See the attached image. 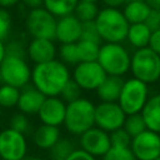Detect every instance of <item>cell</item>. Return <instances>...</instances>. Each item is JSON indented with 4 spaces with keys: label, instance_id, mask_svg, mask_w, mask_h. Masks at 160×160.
Returning <instances> with one entry per match:
<instances>
[{
    "label": "cell",
    "instance_id": "2",
    "mask_svg": "<svg viewBox=\"0 0 160 160\" xmlns=\"http://www.w3.org/2000/svg\"><path fill=\"white\" fill-rule=\"evenodd\" d=\"M98 34L102 42L121 44L126 40L129 22L120 9L102 8L94 20Z\"/></svg>",
    "mask_w": 160,
    "mask_h": 160
},
{
    "label": "cell",
    "instance_id": "26",
    "mask_svg": "<svg viewBox=\"0 0 160 160\" xmlns=\"http://www.w3.org/2000/svg\"><path fill=\"white\" fill-rule=\"evenodd\" d=\"M99 6L98 2H90V1H80L78 2L74 15L81 21V22H90L94 21L95 18L99 14Z\"/></svg>",
    "mask_w": 160,
    "mask_h": 160
},
{
    "label": "cell",
    "instance_id": "33",
    "mask_svg": "<svg viewBox=\"0 0 160 160\" xmlns=\"http://www.w3.org/2000/svg\"><path fill=\"white\" fill-rule=\"evenodd\" d=\"M12 30V16L9 10L0 8V40L9 39Z\"/></svg>",
    "mask_w": 160,
    "mask_h": 160
},
{
    "label": "cell",
    "instance_id": "22",
    "mask_svg": "<svg viewBox=\"0 0 160 160\" xmlns=\"http://www.w3.org/2000/svg\"><path fill=\"white\" fill-rule=\"evenodd\" d=\"M150 35H151V30L144 22L131 24V25H129L126 41L135 50H139V49H142V48H148Z\"/></svg>",
    "mask_w": 160,
    "mask_h": 160
},
{
    "label": "cell",
    "instance_id": "42",
    "mask_svg": "<svg viewBox=\"0 0 160 160\" xmlns=\"http://www.w3.org/2000/svg\"><path fill=\"white\" fill-rule=\"evenodd\" d=\"M146 2V5L151 9V10H158L160 11V0H144Z\"/></svg>",
    "mask_w": 160,
    "mask_h": 160
},
{
    "label": "cell",
    "instance_id": "38",
    "mask_svg": "<svg viewBox=\"0 0 160 160\" xmlns=\"http://www.w3.org/2000/svg\"><path fill=\"white\" fill-rule=\"evenodd\" d=\"M66 160H98V159L94 158V156H91V155H89V154L85 152L84 150L76 148V149L72 151V154H71Z\"/></svg>",
    "mask_w": 160,
    "mask_h": 160
},
{
    "label": "cell",
    "instance_id": "36",
    "mask_svg": "<svg viewBox=\"0 0 160 160\" xmlns=\"http://www.w3.org/2000/svg\"><path fill=\"white\" fill-rule=\"evenodd\" d=\"M144 24H145L151 31L159 30V29H160V11H158V10H151Z\"/></svg>",
    "mask_w": 160,
    "mask_h": 160
},
{
    "label": "cell",
    "instance_id": "27",
    "mask_svg": "<svg viewBox=\"0 0 160 160\" xmlns=\"http://www.w3.org/2000/svg\"><path fill=\"white\" fill-rule=\"evenodd\" d=\"M20 95V89L0 84V108L1 109H12L18 105Z\"/></svg>",
    "mask_w": 160,
    "mask_h": 160
},
{
    "label": "cell",
    "instance_id": "35",
    "mask_svg": "<svg viewBox=\"0 0 160 160\" xmlns=\"http://www.w3.org/2000/svg\"><path fill=\"white\" fill-rule=\"evenodd\" d=\"M110 135V141H111V146H125V148H130L131 144V136L121 128L118 129L112 132L109 134Z\"/></svg>",
    "mask_w": 160,
    "mask_h": 160
},
{
    "label": "cell",
    "instance_id": "7",
    "mask_svg": "<svg viewBox=\"0 0 160 160\" xmlns=\"http://www.w3.org/2000/svg\"><path fill=\"white\" fill-rule=\"evenodd\" d=\"M148 99H149L148 85L135 78H129L124 80L116 102L125 112V115H132L141 112Z\"/></svg>",
    "mask_w": 160,
    "mask_h": 160
},
{
    "label": "cell",
    "instance_id": "40",
    "mask_svg": "<svg viewBox=\"0 0 160 160\" xmlns=\"http://www.w3.org/2000/svg\"><path fill=\"white\" fill-rule=\"evenodd\" d=\"M106 8H114V9H120L122 8L129 0H100Z\"/></svg>",
    "mask_w": 160,
    "mask_h": 160
},
{
    "label": "cell",
    "instance_id": "29",
    "mask_svg": "<svg viewBox=\"0 0 160 160\" xmlns=\"http://www.w3.org/2000/svg\"><path fill=\"white\" fill-rule=\"evenodd\" d=\"M122 129L131 136H136L139 134H141L142 131L146 130V125H145V121L141 116V114H132V115H126L125 118V121H124V125H122Z\"/></svg>",
    "mask_w": 160,
    "mask_h": 160
},
{
    "label": "cell",
    "instance_id": "11",
    "mask_svg": "<svg viewBox=\"0 0 160 160\" xmlns=\"http://www.w3.org/2000/svg\"><path fill=\"white\" fill-rule=\"evenodd\" d=\"M125 118L126 115L118 102L100 101L95 105V126L109 134L121 129Z\"/></svg>",
    "mask_w": 160,
    "mask_h": 160
},
{
    "label": "cell",
    "instance_id": "14",
    "mask_svg": "<svg viewBox=\"0 0 160 160\" xmlns=\"http://www.w3.org/2000/svg\"><path fill=\"white\" fill-rule=\"evenodd\" d=\"M66 104L59 96L45 98L38 116L41 124L60 128L64 124Z\"/></svg>",
    "mask_w": 160,
    "mask_h": 160
},
{
    "label": "cell",
    "instance_id": "12",
    "mask_svg": "<svg viewBox=\"0 0 160 160\" xmlns=\"http://www.w3.org/2000/svg\"><path fill=\"white\" fill-rule=\"evenodd\" d=\"M130 150L136 160H154L160 156V134L145 130L131 139Z\"/></svg>",
    "mask_w": 160,
    "mask_h": 160
},
{
    "label": "cell",
    "instance_id": "44",
    "mask_svg": "<svg viewBox=\"0 0 160 160\" xmlns=\"http://www.w3.org/2000/svg\"><path fill=\"white\" fill-rule=\"evenodd\" d=\"M24 160H45V159L39 158V156H26Z\"/></svg>",
    "mask_w": 160,
    "mask_h": 160
},
{
    "label": "cell",
    "instance_id": "39",
    "mask_svg": "<svg viewBox=\"0 0 160 160\" xmlns=\"http://www.w3.org/2000/svg\"><path fill=\"white\" fill-rule=\"evenodd\" d=\"M20 1H21L22 6H25L29 10L44 8V0H20Z\"/></svg>",
    "mask_w": 160,
    "mask_h": 160
},
{
    "label": "cell",
    "instance_id": "6",
    "mask_svg": "<svg viewBox=\"0 0 160 160\" xmlns=\"http://www.w3.org/2000/svg\"><path fill=\"white\" fill-rule=\"evenodd\" d=\"M31 81V68L24 56L5 54L0 64V82L22 89Z\"/></svg>",
    "mask_w": 160,
    "mask_h": 160
},
{
    "label": "cell",
    "instance_id": "48",
    "mask_svg": "<svg viewBox=\"0 0 160 160\" xmlns=\"http://www.w3.org/2000/svg\"><path fill=\"white\" fill-rule=\"evenodd\" d=\"M0 114H1V108H0Z\"/></svg>",
    "mask_w": 160,
    "mask_h": 160
},
{
    "label": "cell",
    "instance_id": "25",
    "mask_svg": "<svg viewBox=\"0 0 160 160\" xmlns=\"http://www.w3.org/2000/svg\"><path fill=\"white\" fill-rule=\"evenodd\" d=\"M76 50H78L80 62L96 61L99 50H100V44L88 41V40H79L76 42Z\"/></svg>",
    "mask_w": 160,
    "mask_h": 160
},
{
    "label": "cell",
    "instance_id": "30",
    "mask_svg": "<svg viewBox=\"0 0 160 160\" xmlns=\"http://www.w3.org/2000/svg\"><path fill=\"white\" fill-rule=\"evenodd\" d=\"M8 128H10V129H12V130H15L22 135H28L31 131V122L29 120V116L18 111L10 116Z\"/></svg>",
    "mask_w": 160,
    "mask_h": 160
},
{
    "label": "cell",
    "instance_id": "13",
    "mask_svg": "<svg viewBox=\"0 0 160 160\" xmlns=\"http://www.w3.org/2000/svg\"><path fill=\"white\" fill-rule=\"evenodd\" d=\"M79 145L81 150L94 158H102L111 148L109 132L94 126L79 136Z\"/></svg>",
    "mask_w": 160,
    "mask_h": 160
},
{
    "label": "cell",
    "instance_id": "24",
    "mask_svg": "<svg viewBox=\"0 0 160 160\" xmlns=\"http://www.w3.org/2000/svg\"><path fill=\"white\" fill-rule=\"evenodd\" d=\"M76 149L72 140L69 138H60L59 141L50 149L49 151V159L50 160H66L72 151Z\"/></svg>",
    "mask_w": 160,
    "mask_h": 160
},
{
    "label": "cell",
    "instance_id": "16",
    "mask_svg": "<svg viewBox=\"0 0 160 160\" xmlns=\"http://www.w3.org/2000/svg\"><path fill=\"white\" fill-rule=\"evenodd\" d=\"M58 48L54 40L48 39H31L26 45V56L35 65L55 60Z\"/></svg>",
    "mask_w": 160,
    "mask_h": 160
},
{
    "label": "cell",
    "instance_id": "28",
    "mask_svg": "<svg viewBox=\"0 0 160 160\" xmlns=\"http://www.w3.org/2000/svg\"><path fill=\"white\" fill-rule=\"evenodd\" d=\"M58 56L59 60L69 66H75L80 62L78 50H76V42L75 44H60L58 49Z\"/></svg>",
    "mask_w": 160,
    "mask_h": 160
},
{
    "label": "cell",
    "instance_id": "45",
    "mask_svg": "<svg viewBox=\"0 0 160 160\" xmlns=\"http://www.w3.org/2000/svg\"><path fill=\"white\" fill-rule=\"evenodd\" d=\"M80 1H90V2H98L100 0H80Z\"/></svg>",
    "mask_w": 160,
    "mask_h": 160
},
{
    "label": "cell",
    "instance_id": "4",
    "mask_svg": "<svg viewBox=\"0 0 160 160\" xmlns=\"http://www.w3.org/2000/svg\"><path fill=\"white\" fill-rule=\"evenodd\" d=\"M131 54L121 44L102 42L100 45L98 62L102 68L106 75L122 78L130 71Z\"/></svg>",
    "mask_w": 160,
    "mask_h": 160
},
{
    "label": "cell",
    "instance_id": "21",
    "mask_svg": "<svg viewBox=\"0 0 160 160\" xmlns=\"http://www.w3.org/2000/svg\"><path fill=\"white\" fill-rule=\"evenodd\" d=\"M122 14L128 22L131 24H140L145 22L146 18L149 16L151 9L146 5L144 0H129L122 6Z\"/></svg>",
    "mask_w": 160,
    "mask_h": 160
},
{
    "label": "cell",
    "instance_id": "47",
    "mask_svg": "<svg viewBox=\"0 0 160 160\" xmlns=\"http://www.w3.org/2000/svg\"><path fill=\"white\" fill-rule=\"evenodd\" d=\"M159 89H160V79H159Z\"/></svg>",
    "mask_w": 160,
    "mask_h": 160
},
{
    "label": "cell",
    "instance_id": "41",
    "mask_svg": "<svg viewBox=\"0 0 160 160\" xmlns=\"http://www.w3.org/2000/svg\"><path fill=\"white\" fill-rule=\"evenodd\" d=\"M19 2H20V0H0V8L9 10V9L16 6Z\"/></svg>",
    "mask_w": 160,
    "mask_h": 160
},
{
    "label": "cell",
    "instance_id": "32",
    "mask_svg": "<svg viewBox=\"0 0 160 160\" xmlns=\"http://www.w3.org/2000/svg\"><path fill=\"white\" fill-rule=\"evenodd\" d=\"M102 160H136L130 148L125 146H111L108 152L102 156Z\"/></svg>",
    "mask_w": 160,
    "mask_h": 160
},
{
    "label": "cell",
    "instance_id": "17",
    "mask_svg": "<svg viewBox=\"0 0 160 160\" xmlns=\"http://www.w3.org/2000/svg\"><path fill=\"white\" fill-rule=\"evenodd\" d=\"M45 98L46 96L42 92H40L32 84L26 85L22 89H20V95L16 108L19 109L20 112L25 114L26 116L38 115Z\"/></svg>",
    "mask_w": 160,
    "mask_h": 160
},
{
    "label": "cell",
    "instance_id": "1",
    "mask_svg": "<svg viewBox=\"0 0 160 160\" xmlns=\"http://www.w3.org/2000/svg\"><path fill=\"white\" fill-rule=\"evenodd\" d=\"M70 79L69 68L58 59L34 65L31 69V84L46 98L59 96Z\"/></svg>",
    "mask_w": 160,
    "mask_h": 160
},
{
    "label": "cell",
    "instance_id": "3",
    "mask_svg": "<svg viewBox=\"0 0 160 160\" xmlns=\"http://www.w3.org/2000/svg\"><path fill=\"white\" fill-rule=\"evenodd\" d=\"M65 130L80 136L89 129L95 126V104L88 98H80L72 102L66 104L64 124Z\"/></svg>",
    "mask_w": 160,
    "mask_h": 160
},
{
    "label": "cell",
    "instance_id": "23",
    "mask_svg": "<svg viewBox=\"0 0 160 160\" xmlns=\"http://www.w3.org/2000/svg\"><path fill=\"white\" fill-rule=\"evenodd\" d=\"M79 0H44V8L56 19L74 14Z\"/></svg>",
    "mask_w": 160,
    "mask_h": 160
},
{
    "label": "cell",
    "instance_id": "20",
    "mask_svg": "<svg viewBox=\"0 0 160 160\" xmlns=\"http://www.w3.org/2000/svg\"><path fill=\"white\" fill-rule=\"evenodd\" d=\"M124 84V79L120 76L108 75L102 84L96 89V95L100 101L104 102H116Z\"/></svg>",
    "mask_w": 160,
    "mask_h": 160
},
{
    "label": "cell",
    "instance_id": "19",
    "mask_svg": "<svg viewBox=\"0 0 160 160\" xmlns=\"http://www.w3.org/2000/svg\"><path fill=\"white\" fill-rule=\"evenodd\" d=\"M140 114L145 121L146 129L160 134V92L149 96Z\"/></svg>",
    "mask_w": 160,
    "mask_h": 160
},
{
    "label": "cell",
    "instance_id": "34",
    "mask_svg": "<svg viewBox=\"0 0 160 160\" xmlns=\"http://www.w3.org/2000/svg\"><path fill=\"white\" fill-rule=\"evenodd\" d=\"M80 40H88V41H92V42H96V44H102L99 34H98V30H96V26H95V22L94 21H90V22H82V30H81V38Z\"/></svg>",
    "mask_w": 160,
    "mask_h": 160
},
{
    "label": "cell",
    "instance_id": "31",
    "mask_svg": "<svg viewBox=\"0 0 160 160\" xmlns=\"http://www.w3.org/2000/svg\"><path fill=\"white\" fill-rule=\"evenodd\" d=\"M81 94H82V90L80 89V86L72 80L70 79L68 81V84L64 86L62 91L60 92L59 98L65 102V104H69V102H72L78 99L81 98Z\"/></svg>",
    "mask_w": 160,
    "mask_h": 160
},
{
    "label": "cell",
    "instance_id": "5",
    "mask_svg": "<svg viewBox=\"0 0 160 160\" xmlns=\"http://www.w3.org/2000/svg\"><path fill=\"white\" fill-rule=\"evenodd\" d=\"M130 71L132 78L149 84H155L160 79V55L154 52L150 48L135 50L131 54Z\"/></svg>",
    "mask_w": 160,
    "mask_h": 160
},
{
    "label": "cell",
    "instance_id": "37",
    "mask_svg": "<svg viewBox=\"0 0 160 160\" xmlns=\"http://www.w3.org/2000/svg\"><path fill=\"white\" fill-rule=\"evenodd\" d=\"M148 48H150L154 52H156L158 55H160V29L159 30H155V31H151Z\"/></svg>",
    "mask_w": 160,
    "mask_h": 160
},
{
    "label": "cell",
    "instance_id": "8",
    "mask_svg": "<svg viewBox=\"0 0 160 160\" xmlns=\"http://www.w3.org/2000/svg\"><path fill=\"white\" fill-rule=\"evenodd\" d=\"M56 20L58 19L51 15L45 8H39L28 11L24 25L26 32L31 36V39L55 40Z\"/></svg>",
    "mask_w": 160,
    "mask_h": 160
},
{
    "label": "cell",
    "instance_id": "46",
    "mask_svg": "<svg viewBox=\"0 0 160 160\" xmlns=\"http://www.w3.org/2000/svg\"><path fill=\"white\" fill-rule=\"evenodd\" d=\"M154 160H160V156H159V158H156V159H154Z\"/></svg>",
    "mask_w": 160,
    "mask_h": 160
},
{
    "label": "cell",
    "instance_id": "18",
    "mask_svg": "<svg viewBox=\"0 0 160 160\" xmlns=\"http://www.w3.org/2000/svg\"><path fill=\"white\" fill-rule=\"evenodd\" d=\"M31 135H32L34 145L38 149L48 151L59 141V139L61 138V131L60 128L40 124L39 126L35 128Z\"/></svg>",
    "mask_w": 160,
    "mask_h": 160
},
{
    "label": "cell",
    "instance_id": "9",
    "mask_svg": "<svg viewBox=\"0 0 160 160\" xmlns=\"http://www.w3.org/2000/svg\"><path fill=\"white\" fill-rule=\"evenodd\" d=\"M108 75L98 61L79 62L74 66L71 79L80 86L82 91H96Z\"/></svg>",
    "mask_w": 160,
    "mask_h": 160
},
{
    "label": "cell",
    "instance_id": "15",
    "mask_svg": "<svg viewBox=\"0 0 160 160\" xmlns=\"http://www.w3.org/2000/svg\"><path fill=\"white\" fill-rule=\"evenodd\" d=\"M82 22L74 15H66L56 20L55 40L60 44H75L81 38Z\"/></svg>",
    "mask_w": 160,
    "mask_h": 160
},
{
    "label": "cell",
    "instance_id": "10",
    "mask_svg": "<svg viewBox=\"0 0 160 160\" xmlns=\"http://www.w3.org/2000/svg\"><path fill=\"white\" fill-rule=\"evenodd\" d=\"M28 152L25 135L5 128L0 131V158L1 160H24Z\"/></svg>",
    "mask_w": 160,
    "mask_h": 160
},
{
    "label": "cell",
    "instance_id": "43",
    "mask_svg": "<svg viewBox=\"0 0 160 160\" xmlns=\"http://www.w3.org/2000/svg\"><path fill=\"white\" fill-rule=\"evenodd\" d=\"M5 58V42L2 40H0V64Z\"/></svg>",
    "mask_w": 160,
    "mask_h": 160
}]
</instances>
